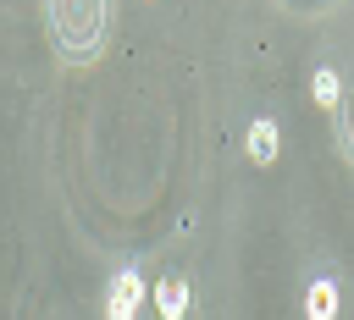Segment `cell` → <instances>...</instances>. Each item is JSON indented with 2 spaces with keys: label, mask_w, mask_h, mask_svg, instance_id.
Listing matches in <instances>:
<instances>
[{
  "label": "cell",
  "mask_w": 354,
  "mask_h": 320,
  "mask_svg": "<svg viewBox=\"0 0 354 320\" xmlns=\"http://www.w3.org/2000/svg\"><path fill=\"white\" fill-rule=\"evenodd\" d=\"M44 33L55 44L61 61L83 66L105 50V33H111V6L105 0H50L44 6Z\"/></svg>",
  "instance_id": "obj_1"
},
{
  "label": "cell",
  "mask_w": 354,
  "mask_h": 320,
  "mask_svg": "<svg viewBox=\"0 0 354 320\" xmlns=\"http://www.w3.org/2000/svg\"><path fill=\"white\" fill-rule=\"evenodd\" d=\"M138 303H144V276L138 265H122L105 287V320H138Z\"/></svg>",
  "instance_id": "obj_2"
},
{
  "label": "cell",
  "mask_w": 354,
  "mask_h": 320,
  "mask_svg": "<svg viewBox=\"0 0 354 320\" xmlns=\"http://www.w3.org/2000/svg\"><path fill=\"white\" fill-rule=\"evenodd\" d=\"M337 309H343L337 276H310V287H304V320H337Z\"/></svg>",
  "instance_id": "obj_3"
},
{
  "label": "cell",
  "mask_w": 354,
  "mask_h": 320,
  "mask_svg": "<svg viewBox=\"0 0 354 320\" xmlns=\"http://www.w3.org/2000/svg\"><path fill=\"white\" fill-rule=\"evenodd\" d=\"M243 154H249L254 166H271V160L282 154V127H277L271 116H254V121H249V138H243Z\"/></svg>",
  "instance_id": "obj_4"
},
{
  "label": "cell",
  "mask_w": 354,
  "mask_h": 320,
  "mask_svg": "<svg viewBox=\"0 0 354 320\" xmlns=\"http://www.w3.org/2000/svg\"><path fill=\"white\" fill-rule=\"evenodd\" d=\"M155 309H160V320H183V314H188V281H183L177 270H166V276L155 281Z\"/></svg>",
  "instance_id": "obj_5"
},
{
  "label": "cell",
  "mask_w": 354,
  "mask_h": 320,
  "mask_svg": "<svg viewBox=\"0 0 354 320\" xmlns=\"http://www.w3.org/2000/svg\"><path fill=\"white\" fill-rule=\"evenodd\" d=\"M310 99H315L321 110H337V105H343V72H337V66H315V72H310Z\"/></svg>",
  "instance_id": "obj_6"
},
{
  "label": "cell",
  "mask_w": 354,
  "mask_h": 320,
  "mask_svg": "<svg viewBox=\"0 0 354 320\" xmlns=\"http://www.w3.org/2000/svg\"><path fill=\"white\" fill-rule=\"evenodd\" d=\"M332 116H337V149H343V154L354 160V99H343V105H337Z\"/></svg>",
  "instance_id": "obj_7"
}]
</instances>
